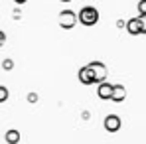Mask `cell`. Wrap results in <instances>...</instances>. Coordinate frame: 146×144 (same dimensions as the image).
<instances>
[{
	"label": "cell",
	"instance_id": "cell-4",
	"mask_svg": "<svg viewBox=\"0 0 146 144\" xmlns=\"http://www.w3.org/2000/svg\"><path fill=\"white\" fill-rule=\"evenodd\" d=\"M97 97H99V99H103V101H111V97H113V83H109V81L99 83Z\"/></svg>",
	"mask_w": 146,
	"mask_h": 144
},
{
	"label": "cell",
	"instance_id": "cell-12",
	"mask_svg": "<svg viewBox=\"0 0 146 144\" xmlns=\"http://www.w3.org/2000/svg\"><path fill=\"white\" fill-rule=\"evenodd\" d=\"M28 103H38V93H28Z\"/></svg>",
	"mask_w": 146,
	"mask_h": 144
},
{
	"label": "cell",
	"instance_id": "cell-1",
	"mask_svg": "<svg viewBox=\"0 0 146 144\" xmlns=\"http://www.w3.org/2000/svg\"><path fill=\"white\" fill-rule=\"evenodd\" d=\"M77 20H79V24L85 26V28H93L99 22V10L95 6H83L77 12Z\"/></svg>",
	"mask_w": 146,
	"mask_h": 144
},
{
	"label": "cell",
	"instance_id": "cell-6",
	"mask_svg": "<svg viewBox=\"0 0 146 144\" xmlns=\"http://www.w3.org/2000/svg\"><path fill=\"white\" fill-rule=\"evenodd\" d=\"M124 99H126V87L121 85V83L113 85V97H111V101L113 103H122Z\"/></svg>",
	"mask_w": 146,
	"mask_h": 144
},
{
	"label": "cell",
	"instance_id": "cell-9",
	"mask_svg": "<svg viewBox=\"0 0 146 144\" xmlns=\"http://www.w3.org/2000/svg\"><path fill=\"white\" fill-rule=\"evenodd\" d=\"M2 67H4V71H12V69H14V59L6 57V59L2 61Z\"/></svg>",
	"mask_w": 146,
	"mask_h": 144
},
{
	"label": "cell",
	"instance_id": "cell-3",
	"mask_svg": "<svg viewBox=\"0 0 146 144\" xmlns=\"http://www.w3.org/2000/svg\"><path fill=\"white\" fill-rule=\"evenodd\" d=\"M103 126H105L107 132H117V130H121L122 120L119 115H107L105 120H103Z\"/></svg>",
	"mask_w": 146,
	"mask_h": 144
},
{
	"label": "cell",
	"instance_id": "cell-7",
	"mask_svg": "<svg viewBox=\"0 0 146 144\" xmlns=\"http://www.w3.org/2000/svg\"><path fill=\"white\" fill-rule=\"evenodd\" d=\"M20 130H16V128H10V130H6V134H4V140L8 144H18L20 142Z\"/></svg>",
	"mask_w": 146,
	"mask_h": 144
},
{
	"label": "cell",
	"instance_id": "cell-15",
	"mask_svg": "<svg viewBox=\"0 0 146 144\" xmlns=\"http://www.w3.org/2000/svg\"><path fill=\"white\" fill-rule=\"evenodd\" d=\"M4 44H6V32H2V30H0V48H2Z\"/></svg>",
	"mask_w": 146,
	"mask_h": 144
},
{
	"label": "cell",
	"instance_id": "cell-14",
	"mask_svg": "<svg viewBox=\"0 0 146 144\" xmlns=\"http://www.w3.org/2000/svg\"><path fill=\"white\" fill-rule=\"evenodd\" d=\"M117 28H119V30H124V28H126V20H117Z\"/></svg>",
	"mask_w": 146,
	"mask_h": 144
},
{
	"label": "cell",
	"instance_id": "cell-13",
	"mask_svg": "<svg viewBox=\"0 0 146 144\" xmlns=\"http://www.w3.org/2000/svg\"><path fill=\"white\" fill-rule=\"evenodd\" d=\"M140 18V28H142V34H146V16H138Z\"/></svg>",
	"mask_w": 146,
	"mask_h": 144
},
{
	"label": "cell",
	"instance_id": "cell-17",
	"mask_svg": "<svg viewBox=\"0 0 146 144\" xmlns=\"http://www.w3.org/2000/svg\"><path fill=\"white\" fill-rule=\"evenodd\" d=\"M59 2H65V4H67V2H73V0H59Z\"/></svg>",
	"mask_w": 146,
	"mask_h": 144
},
{
	"label": "cell",
	"instance_id": "cell-16",
	"mask_svg": "<svg viewBox=\"0 0 146 144\" xmlns=\"http://www.w3.org/2000/svg\"><path fill=\"white\" fill-rule=\"evenodd\" d=\"M26 2H28V0H14V4H16V6H22V4H26Z\"/></svg>",
	"mask_w": 146,
	"mask_h": 144
},
{
	"label": "cell",
	"instance_id": "cell-8",
	"mask_svg": "<svg viewBox=\"0 0 146 144\" xmlns=\"http://www.w3.org/2000/svg\"><path fill=\"white\" fill-rule=\"evenodd\" d=\"M8 97H10V91H8V87L0 85V103H6V101H8Z\"/></svg>",
	"mask_w": 146,
	"mask_h": 144
},
{
	"label": "cell",
	"instance_id": "cell-2",
	"mask_svg": "<svg viewBox=\"0 0 146 144\" xmlns=\"http://www.w3.org/2000/svg\"><path fill=\"white\" fill-rule=\"evenodd\" d=\"M57 24H59V28H63V30H73L75 26L79 24L77 12H73V10H69V8L61 10V12L57 14Z\"/></svg>",
	"mask_w": 146,
	"mask_h": 144
},
{
	"label": "cell",
	"instance_id": "cell-5",
	"mask_svg": "<svg viewBox=\"0 0 146 144\" xmlns=\"http://www.w3.org/2000/svg\"><path fill=\"white\" fill-rule=\"evenodd\" d=\"M130 36H142V28H140V18L134 16L130 20H126V28H124Z\"/></svg>",
	"mask_w": 146,
	"mask_h": 144
},
{
	"label": "cell",
	"instance_id": "cell-10",
	"mask_svg": "<svg viewBox=\"0 0 146 144\" xmlns=\"http://www.w3.org/2000/svg\"><path fill=\"white\" fill-rule=\"evenodd\" d=\"M12 20H16V22L22 20V10H20V8H14V10H12Z\"/></svg>",
	"mask_w": 146,
	"mask_h": 144
},
{
	"label": "cell",
	"instance_id": "cell-11",
	"mask_svg": "<svg viewBox=\"0 0 146 144\" xmlns=\"http://www.w3.org/2000/svg\"><path fill=\"white\" fill-rule=\"evenodd\" d=\"M138 12H140L138 16H146V0H140L138 2Z\"/></svg>",
	"mask_w": 146,
	"mask_h": 144
}]
</instances>
